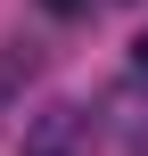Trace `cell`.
<instances>
[{"mask_svg":"<svg viewBox=\"0 0 148 156\" xmlns=\"http://www.w3.org/2000/svg\"><path fill=\"white\" fill-rule=\"evenodd\" d=\"M41 8H49V16H82L91 0H41Z\"/></svg>","mask_w":148,"mask_h":156,"instance_id":"obj_1","label":"cell"},{"mask_svg":"<svg viewBox=\"0 0 148 156\" xmlns=\"http://www.w3.org/2000/svg\"><path fill=\"white\" fill-rule=\"evenodd\" d=\"M132 74H140V82H148V33H140V41H132Z\"/></svg>","mask_w":148,"mask_h":156,"instance_id":"obj_2","label":"cell"},{"mask_svg":"<svg viewBox=\"0 0 148 156\" xmlns=\"http://www.w3.org/2000/svg\"><path fill=\"white\" fill-rule=\"evenodd\" d=\"M124 8H132V0H124Z\"/></svg>","mask_w":148,"mask_h":156,"instance_id":"obj_3","label":"cell"}]
</instances>
